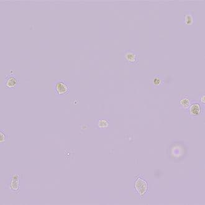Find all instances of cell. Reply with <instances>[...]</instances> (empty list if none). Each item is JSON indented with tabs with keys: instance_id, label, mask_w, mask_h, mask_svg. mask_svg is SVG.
I'll use <instances>...</instances> for the list:
<instances>
[{
	"instance_id": "cell-11",
	"label": "cell",
	"mask_w": 205,
	"mask_h": 205,
	"mask_svg": "<svg viewBox=\"0 0 205 205\" xmlns=\"http://www.w3.org/2000/svg\"><path fill=\"white\" fill-rule=\"evenodd\" d=\"M154 84L155 85H159L161 83V80L160 78L158 77H156L154 79Z\"/></svg>"
},
{
	"instance_id": "cell-10",
	"label": "cell",
	"mask_w": 205,
	"mask_h": 205,
	"mask_svg": "<svg viewBox=\"0 0 205 205\" xmlns=\"http://www.w3.org/2000/svg\"><path fill=\"white\" fill-rule=\"evenodd\" d=\"M193 17L190 14H187L185 16V19H184V22L185 24L187 26L191 25L193 23Z\"/></svg>"
},
{
	"instance_id": "cell-8",
	"label": "cell",
	"mask_w": 205,
	"mask_h": 205,
	"mask_svg": "<svg viewBox=\"0 0 205 205\" xmlns=\"http://www.w3.org/2000/svg\"><path fill=\"white\" fill-rule=\"evenodd\" d=\"M97 126L99 129H106L109 126V122L106 119H99L98 121Z\"/></svg>"
},
{
	"instance_id": "cell-7",
	"label": "cell",
	"mask_w": 205,
	"mask_h": 205,
	"mask_svg": "<svg viewBox=\"0 0 205 205\" xmlns=\"http://www.w3.org/2000/svg\"><path fill=\"white\" fill-rule=\"evenodd\" d=\"M180 106L183 109H187L189 108L190 105V99L187 96H184L180 101Z\"/></svg>"
},
{
	"instance_id": "cell-2",
	"label": "cell",
	"mask_w": 205,
	"mask_h": 205,
	"mask_svg": "<svg viewBox=\"0 0 205 205\" xmlns=\"http://www.w3.org/2000/svg\"><path fill=\"white\" fill-rule=\"evenodd\" d=\"M19 80L17 78V76L14 74H10L6 76L5 78L4 85L6 88L7 89H15L18 85Z\"/></svg>"
},
{
	"instance_id": "cell-6",
	"label": "cell",
	"mask_w": 205,
	"mask_h": 205,
	"mask_svg": "<svg viewBox=\"0 0 205 205\" xmlns=\"http://www.w3.org/2000/svg\"><path fill=\"white\" fill-rule=\"evenodd\" d=\"M9 188L11 191H16L19 189V178L18 175H13V177H11L9 183Z\"/></svg>"
},
{
	"instance_id": "cell-9",
	"label": "cell",
	"mask_w": 205,
	"mask_h": 205,
	"mask_svg": "<svg viewBox=\"0 0 205 205\" xmlns=\"http://www.w3.org/2000/svg\"><path fill=\"white\" fill-rule=\"evenodd\" d=\"M7 139V134L5 132V131L3 129H0V144L1 146L5 145Z\"/></svg>"
},
{
	"instance_id": "cell-3",
	"label": "cell",
	"mask_w": 205,
	"mask_h": 205,
	"mask_svg": "<svg viewBox=\"0 0 205 205\" xmlns=\"http://www.w3.org/2000/svg\"><path fill=\"white\" fill-rule=\"evenodd\" d=\"M134 187L136 191H138L140 197H142L145 194L147 189V182L140 178L136 180Z\"/></svg>"
},
{
	"instance_id": "cell-5",
	"label": "cell",
	"mask_w": 205,
	"mask_h": 205,
	"mask_svg": "<svg viewBox=\"0 0 205 205\" xmlns=\"http://www.w3.org/2000/svg\"><path fill=\"white\" fill-rule=\"evenodd\" d=\"M124 59L128 63L136 64L138 62V55L132 50H128L124 54Z\"/></svg>"
},
{
	"instance_id": "cell-12",
	"label": "cell",
	"mask_w": 205,
	"mask_h": 205,
	"mask_svg": "<svg viewBox=\"0 0 205 205\" xmlns=\"http://www.w3.org/2000/svg\"><path fill=\"white\" fill-rule=\"evenodd\" d=\"M200 100H201V102H202L203 104H204V102H205V100H204V95H203V96H201Z\"/></svg>"
},
{
	"instance_id": "cell-4",
	"label": "cell",
	"mask_w": 205,
	"mask_h": 205,
	"mask_svg": "<svg viewBox=\"0 0 205 205\" xmlns=\"http://www.w3.org/2000/svg\"><path fill=\"white\" fill-rule=\"evenodd\" d=\"M188 109L189 115L192 118H196L198 116L201 112V107L199 102L195 101L190 105Z\"/></svg>"
},
{
	"instance_id": "cell-1",
	"label": "cell",
	"mask_w": 205,
	"mask_h": 205,
	"mask_svg": "<svg viewBox=\"0 0 205 205\" xmlns=\"http://www.w3.org/2000/svg\"><path fill=\"white\" fill-rule=\"evenodd\" d=\"M53 89L57 96L62 97L69 92V85L65 80H59L53 83Z\"/></svg>"
}]
</instances>
